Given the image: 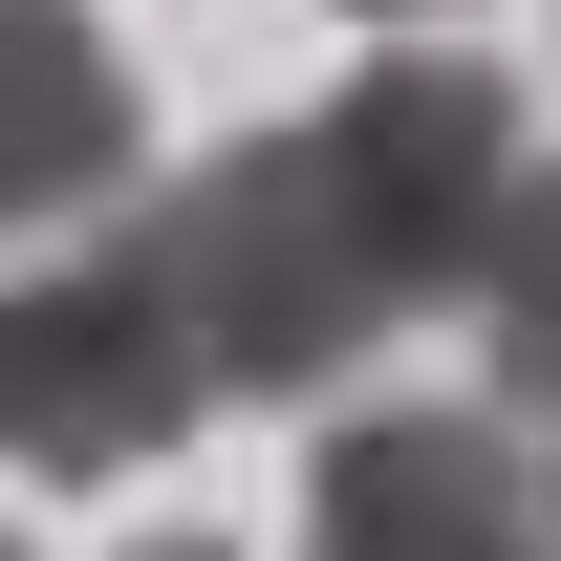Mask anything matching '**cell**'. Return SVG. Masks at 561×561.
<instances>
[{
    "mask_svg": "<svg viewBox=\"0 0 561 561\" xmlns=\"http://www.w3.org/2000/svg\"><path fill=\"white\" fill-rule=\"evenodd\" d=\"M130 173H151L130 44H108L87 0H0V260H22V238H87V216H130Z\"/></svg>",
    "mask_w": 561,
    "mask_h": 561,
    "instance_id": "5b68a950",
    "label": "cell"
},
{
    "mask_svg": "<svg viewBox=\"0 0 561 561\" xmlns=\"http://www.w3.org/2000/svg\"><path fill=\"white\" fill-rule=\"evenodd\" d=\"M346 22H454V0H346Z\"/></svg>",
    "mask_w": 561,
    "mask_h": 561,
    "instance_id": "ba28073f",
    "label": "cell"
},
{
    "mask_svg": "<svg viewBox=\"0 0 561 561\" xmlns=\"http://www.w3.org/2000/svg\"><path fill=\"white\" fill-rule=\"evenodd\" d=\"M454 302L496 324V389L561 432V151H518V173H496V216H476V260H454Z\"/></svg>",
    "mask_w": 561,
    "mask_h": 561,
    "instance_id": "8992f818",
    "label": "cell"
},
{
    "mask_svg": "<svg viewBox=\"0 0 561 561\" xmlns=\"http://www.w3.org/2000/svg\"><path fill=\"white\" fill-rule=\"evenodd\" d=\"M130 561H238V540H216V518H195V540H130Z\"/></svg>",
    "mask_w": 561,
    "mask_h": 561,
    "instance_id": "52a82bcc",
    "label": "cell"
},
{
    "mask_svg": "<svg viewBox=\"0 0 561 561\" xmlns=\"http://www.w3.org/2000/svg\"><path fill=\"white\" fill-rule=\"evenodd\" d=\"M195 346H173V302H151V260L108 238V260H0V476H151L173 432H195Z\"/></svg>",
    "mask_w": 561,
    "mask_h": 561,
    "instance_id": "3957f363",
    "label": "cell"
},
{
    "mask_svg": "<svg viewBox=\"0 0 561 561\" xmlns=\"http://www.w3.org/2000/svg\"><path fill=\"white\" fill-rule=\"evenodd\" d=\"M302 173H324V216H346L367 302L411 324V302H454V260H476L496 173H518V87H496L476 44H389L346 108H302Z\"/></svg>",
    "mask_w": 561,
    "mask_h": 561,
    "instance_id": "7a4b0ae2",
    "label": "cell"
},
{
    "mask_svg": "<svg viewBox=\"0 0 561 561\" xmlns=\"http://www.w3.org/2000/svg\"><path fill=\"white\" fill-rule=\"evenodd\" d=\"M0 561H22V540H0Z\"/></svg>",
    "mask_w": 561,
    "mask_h": 561,
    "instance_id": "30bf717a",
    "label": "cell"
},
{
    "mask_svg": "<svg viewBox=\"0 0 561 561\" xmlns=\"http://www.w3.org/2000/svg\"><path fill=\"white\" fill-rule=\"evenodd\" d=\"M302 561H540V454L496 411H346L302 476Z\"/></svg>",
    "mask_w": 561,
    "mask_h": 561,
    "instance_id": "277c9868",
    "label": "cell"
},
{
    "mask_svg": "<svg viewBox=\"0 0 561 561\" xmlns=\"http://www.w3.org/2000/svg\"><path fill=\"white\" fill-rule=\"evenodd\" d=\"M130 260H151V302H173V346H195L216 411H324V389L389 346V302H367V260H346V216H324V173H302V130L195 151L173 195L130 173Z\"/></svg>",
    "mask_w": 561,
    "mask_h": 561,
    "instance_id": "6da1fadb",
    "label": "cell"
},
{
    "mask_svg": "<svg viewBox=\"0 0 561 561\" xmlns=\"http://www.w3.org/2000/svg\"><path fill=\"white\" fill-rule=\"evenodd\" d=\"M540 561H561V476H540Z\"/></svg>",
    "mask_w": 561,
    "mask_h": 561,
    "instance_id": "9c48e42d",
    "label": "cell"
}]
</instances>
